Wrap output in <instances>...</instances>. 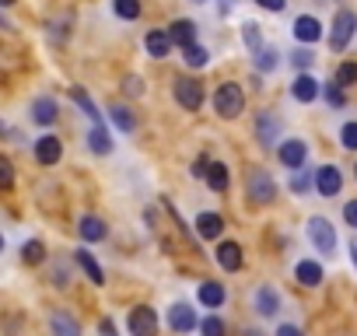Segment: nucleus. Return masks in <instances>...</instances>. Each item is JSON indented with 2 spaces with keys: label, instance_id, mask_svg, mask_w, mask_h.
Wrapping results in <instances>:
<instances>
[{
  "label": "nucleus",
  "instance_id": "f257e3e1",
  "mask_svg": "<svg viewBox=\"0 0 357 336\" xmlns=\"http://www.w3.org/2000/svg\"><path fill=\"white\" fill-rule=\"evenodd\" d=\"M242 109H245V91H242V84H235V81L218 84V91H214V112L225 116V119H238Z\"/></svg>",
  "mask_w": 357,
  "mask_h": 336
},
{
  "label": "nucleus",
  "instance_id": "f03ea898",
  "mask_svg": "<svg viewBox=\"0 0 357 336\" xmlns=\"http://www.w3.org/2000/svg\"><path fill=\"white\" fill-rule=\"evenodd\" d=\"M245 197H249L252 204H259V207L273 204V197H277V183H273V176L266 172V168H252V172L245 176Z\"/></svg>",
  "mask_w": 357,
  "mask_h": 336
},
{
  "label": "nucleus",
  "instance_id": "7ed1b4c3",
  "mask_svg": "<svg viewBox=\"0 0 357 336\" xmlns=\"http://www.w3.org/2000/svg\"><path fill=\"white\" fill-rule=\"evenodd\" d=\"M354 32H357V15H354V11H336L333 32H329V49H333V53L347 49V43L354 39Z\"/></svg>",
  "mask_w": 357,
  "mask_h": 336
},
{
  "label": "nucleus",
  "instance_id": "20e7f679",
  "mask_svg": "<svg viewBox=\"0 0 357 336\" xmlns=\"http://www.w3.org/2000/svg\"><path fill=\"white\" fill-rule=\"evenodd\" d=\"M126 329H130V336H158V315H154V308H151V305L130 308Z\"/></svg>",
  "mask_w": 357,
  "mask_h": 336
},
{
  "label": "nucleus",
  "instance_id": "39448f33",
  "mask_svg": "<svg viewBox=\"0 0 357 336\" xmlns=\"http://www.w3.org/2000/svg\"><path fill=\"white\" fill-rule=\"evenodd\" d=\"M308 238H312V245H315L322 256H333V252H336V231H333V224H329L326 217H312V221H308Z\"/></svg>",
  "mask_w": 357,
  "mask_h": 336
},
{
  "label": "nucleus",
  "instance_id": "423d86ee",
  "mask_svg": "<svg viewBox=\"0 0 357 336\" xmlns=\"http://www.w3.org/2000/svg\"><path fill=\"white\" fill-rule=\"evenodd\" d=\"M175 102L183 105L186 112H197V109L204 105V84H197V81H190V77H178V81H175Z\"/></svg>",
  "mask_w": 357,
  "mask_h": 336
},
{
  "label": "nucleus",
  "instance_id": "0eeeda50",
  "mask_svg": "<svg viewBox=\"0 0 357 336\" xmlns=\"http://www.w3.org/2000/svg\"><path fill=\"white\" fill-rule=\"evenodd\" d=\"M168 326H172L175 333H193V329H200V319H197L193 305L178 301V305H172V308H168Z\"/></svg>",
  "mask_w": 357,
  "mask_h": 336
},
{
  "label": "nucleus",
  "instance_id": "6e6552de",
  "mask_svg": "<svg viewBox=\"0 0 357 336\" xmlns=\"http://www.w3.org/2000/svg\"><path fill=\"white\" fill-rule=\"evenodd\" d=\"M315 190H319V197H326V200H333V197L343 190V176H340L336 165H322V168H319V172H315Z\"/></svg>",
  "mask_w": 357,
  "mask_h": 336
},
{
  "label": "nucleus",
  "instance_id": "1a4fd4ad",
  "mask_svg": "<svg viewBox=\"0 0 357 336\" xmlns=\"http://www.w3.org/2000/svg\"><path fill=\"white\" fill-rule=\"evenodd\" d=\"M60 158H63V144H60V137L46 133V137H39V140H36V161H39V165L53 168Z\"/></svg>",
  "mask_w": 357,
  "mask_h": 336
},
{
  "label": "nucleus",
  "instance_id": "9d476101",
  "mask_svg": "<svg viewBox=\"0 0 357 336\" xmlns=\"http://www.w3.org/2000/svg\"><path fill=\"white\" fill-rule=\"evenodd\" d=\"M277 158H280V165L284 168H301L305 165V158H308V147H305V140H284L280 144V151H277Z\"/></svg>",
  "mask_w": 357,
  "mask_h": 336
},
{
  "label": "nucleus",
  "instance_id": "9b49d317",
  "mask_svg": "<svg viewBox=\"0 0 357 336\" xmlns=\"http://www.w3.org/2000/svg\"><path fill=\"white\" fill-rule=\"evenodd\" d=\"M197 231H200V238H207V242H221L225 217H221V214H214V211H204V214L197 217Z\"/></svg>",
  "mask_w": 357,
  "mask_h": 336
},
{
  "label": "nucleus",
  "instance_id": "f8f14e48",
  "mask_svg": "<svg viewBox=\"0 0 357 336\" xmlns=\"http://www.w3.org/2000/svg\"><path fill=\"white\" fill-rule=\"evenodd\" d=\"M214 259L221 263V270L235 273V270H242V245H238V242H218Z\"/></svg>",
  "mask_w": 357,
  "mask_h": 336
},
{
  "label": "nucleus",
  "instance_id": "ddd939ff",
  "mask_svg": "<svg viewBox=\"0 0 357 336\" xmlns=\"http://www.w3.org/2000/svg\"><path fill=\"white\" fill-rule=\"evenodd\" d=\"M56 116H60L56 98L43 95V98H36V102H32V119H36L39 126H53V123H56Z\"/></svg>",
  "mask_w": 357,
  "mask_h": 336
},
{
  "label": "nucleus",
  "instance_id": "4468645a",
  "mask_svg": "<svg viewBox=\"0 0 357 336\" xmlns=\"http://www.w3.org/2000/svg\"><path fill=\"white\" fill-rule=\"evenodd\" d=\"M294 39H298V43H305V46H312V43H319V39H322V25H319L312 15H301V18L294 22Z\"/></svg>",
  "mask_w": 357,
  "mask_h": 336
},
{
  "label": "nucleus",
  "instance_id": "2eb2a0df",
  "mask_svg": "<svg viewBox=\"0 0 357 336\" xmlns=\"http://www.w3.org/2000/svg\"><path fill=\"white\" fill-rule=\"evenodd\" d=\"M77 235H81L84 242H102V238L109 235V228H105V221H102V217L84 214V217L77 221Z\"/></svg>",
  "mask_w": 357,
  "mask_h": 336
},
{
  "label": "nucleus",
  "instance_id": "dca6fc26",
  "mask_svg": "<svg viewBox=\"0 0 357 336\" xmlns=\"http://www.w3.org/2000/svg\"><path fill=\"white\" fill-rule=\"evenodd\" d=\"M197 294H200V305H207V308H221L228 301V291H225L221 280H204Z\"/></svg>",
  "mask_w": 357,
  "mask_h": 336
},
{
  "label": "nucleus",
  "instance_id": "f3484780",
  "mask_svg": "<svg viewBox=\"0 0 357 336\" xmlns=\"http://www.w3.org/2000/svg\"><path fill=\"white\" fill-rule=\"evenodd\" d=\"M168 36H172V43H175V46H183V49H186V46H193V43H197V25H193L190 18H178V22H172V25H168Z\"/></svg>",
  "mask_w": 357,
  "mask_h": 336
},
{
  "label": "nucleus",
  "instance_id": "a211bd4d",
  "mask_svg": "<svg viewBox=\"0 0 357 336\" xmlns=\"http://www.w3.org/2000/svg\"><path fill=\"white\" fill-rule=\"evenodd\" d=\"M144 46H147V53L154 56V60H165L168 53H172V36L168 32H161V29H154V32H147V39H144Z\"/></svg>",
  "mask_w": 357,
  "mask_h": 336
},
{
  "label": "nucleus",
  "instance_id": "6ab92c4d",
  "mask_svg": "<svg viewBox=\"0 0 357 336\" xmlns=\"http://www.w3.org/2000/svg\"><path fill=\"white\" fill-rule=\"evenodd\" d=\"M291 95H294V102H315V95H319V81L312 77V74H298L294 77V84H291Z\"/></svg>",
  "mask_w": 357,
  "mask_h": 336
},
{
  "label": "nucleus",
  "instance_id": "aec40b11",
  "mask_svg": "<svg viewBox=\"0 0 357 336\" xmlns=\"http://www.w3.org/2000/svg\"><path fill=\"white\" fill-rule=\"evenodd\" d=\"M277 133H280L277 116H273V112H259V119H256V137H259V144H263V147H273Z\"/></svg>",
  "mask_w": 357,
  "mask_h": 336
},
{
  "label": "nucleus",
  "instance_id": "412c9836",
  "mask_svg": "<svg viewBox=\"0 0 357 336\" xmlns=\"http://www.w3.org/2000/svg\"><path fill=\"white\" fill-rule=\"evenodd\" d=\"M294 277H298L301 287H319V284H322V266H319L315 259H301V263L294 266Z\"/></svg>",
  "mask_w": 357,
  "mask_h": 336
},
{
  "label": "nucleus",
  "instance_id": "4be33fe9",
  "mask_svg": "<svg viewBox=\"0 0 357 336\" xmlns=\"http://www.w3.org/2000/svg\"><path fill=\"white\" fill-rule=\"evenodd\" d=\"M50 333H53V336H81V322H77L74 315H67V312H53Z\"/></svg>",
  "mask_w": 357,
  "mask_h": 336
},
{
  "label": "nucleus",
  "instance_id": "5701e85b",
  "mask_svg": "<svg viewBox=\"0 0 357 336\" xmlns=\"http://www.w3.org/2000/svg\"><path fill=\"white\" fill-rule=\"evenodd\" d=\"M74 259H77V266H81V270L88 273V280H91V284H98V287L105 284V273H102L98 259H95V256H91L88 249H77V252H74Z\"/></svg>",
  "mask_w": 357,
  "mask_h": 336
},
{
  "label": "nucleus",
  "instance_id": "b1692460",
  "mask_svg": "<svg viewBox=\"0 0 357 336\" xmlns=\"http://www.w3.org/2000/svg\"><path fill=\"white\" fill-rule=\"evenodd\" d=\"M256 312L266 315V319L280 312V294H277V287H259V291H256Z\"/></svg>",
  "mask_w": 357,
  "mask_h": 336
},
{
  "label": "nucleus",
  "instance_id": "393cba45",
  "mask_svg": "<svg viewBox=\"0 0 357 336\" xmlns=\"http://www.w3.org/2000/svg\"><path fill=\"white\" fill-rule=\"evenodd\" d=\"M228 183H231L228 165H225V161H211V168H207V186H211L214 193H225V190H228Z\"/></svg>",
  "mask_w": 357,
  "mask_h": 336
},
{
  "label": "nucleus",
  "instance_id": "a878e982",
  "mask_svg": "<svg viewBox=\"0 0 357 336\" xmlns=\"http://www.w3.org/2000/svg\"><path fill=\"white\" fill-rule=\"evenodd\" d=\"M70 98H74V105H77V109H81V112H84L91 123H102V112H98V105L91 102V95H88L84 88H70Z\"/></svg>",
  "mask_w": 357,
  "mask_h": 336
},
{
  "label": "nucleus",
  "instance_id": "bb28decb",
  "mask_svg": "<svg viewBox=\"0 0 357 336\" xmlns=\"http://www.w3.org/2000/svg\"><path fill=\"white\" fill-rule=\"evenodd\" d=\"M88 147H91L95 154H109V151H112V137H109V130H105L102 123L91 126V133H88Z\"/></svg>",
  "mask_w": 357,
  "mask_h": 336
},
{
  "label": "nucleus",
  "instance_id": "cd10ccee",
  "mask_svg": "<svg viewBox=\"0 0 357 336\" xmlns=\"http://www.w3.org/2000/svg\"><path fill=\"white\" fill-rule=\"evenodd\" d=\"M252 63H256V70H259V74H270V70H277L280 53H277V49H270V46H263V49H256V53H252Z\"/></svg>",
  "mask_w": 357,
  "mask_h": 336
},
{
  "label": "nucleus",
  "instance_id": "c85d7f7f",
  "mask_svg": "<svg viewBox=\"0 0 357 336\" xmlns=\"http://www.w3.org/2000/svg\"><path fill=\"white\" fill-rule=\"evenodd\" d=\"M109 119H112L123 133H133V130H137V116H133L126 105H112V109H109Z\"/></svg>",
  "mask_w": 357,
  "mask_h": 336
},
{
  "label": "nucleus",
  "instance_id": "c756f323",
  "mask_svg": "<svg viewBox=\"0 0 357 336\" xmlns=\"http://www.w3.org/2000/svg\"><path fill=\"white\" fill-rule=\"evenodd\" d=\"M22 259H25L29 266H39V263L46 259V245H43L39 238H32V242H25V245H22Z\"/></svg>",
  "mask_w": 357,
  "mask_h": 336
},
{
  "label": "nucleus",
  "instance_id": "7c9ffc66",
  "mask_svg": "<svg viewBox=\"0 0 357 336\" xmlns=\"http://www.w3.org/2000/svg\"><path fill=\"white\" fill-rule=\"evenodd\" d=\"M112 11L123 22H137L140 18V0H112Z\"/></svg>",
  "mask_w": 357,
  "mask_h": 336
},
{
  "label": "nucleus",
  "instance_id": "2f4dec72",
  "mask_svg": "<svg viewBox=\"0 0 357 336\" xmlns=\"http://www.w3.org/2000/svg\"><path fill=\"white\" fill-rule=\"evenodd\" d=\"M242 43L249 46V53L263 49V36H259V25H256V22H245V25H242Z\"/></svg>",
  "mask_w": 357,
  "mask_h": 336
},
{
  "label": "nucleus",
  "instance_id": "473e14b6",
  "mask_svg": "<svg viewBox=\"0 0 357 336\" xmlns=\"http://www.w3.org/2000/svg\"><path fill=\"white\" fill-rule=\"evenodd\" d=\"M183 60H186V67H207V60H211V53L204 49V46H186L183 49Z\"/></svg>",
  "mask_w": 357,
  "mask_h": 336
},
{
  "label": "nucleus",
  "instance_id": "72a5a7b5",
  "mask_svg": "<svg viewBox=\"0 0 357 336\" xmlns=\"http://www.w3.org/2000/svg\"><path fill=\"white\" fill-rule=\"evenodd\" d=\"M322 95H326V102H329V109H343L347 105V95H343V88L333 81V84H326L322 88Z\"/></svg>",
  "mask_w": 357,
  "mask_h": 336
},
{
  "label": "nucleus",
  "instance_id": "f704fd0d",
  "mask_svg": "<svg viewBox=\"0 0 357 336\" xmlns=\"http://www.w3.org/2000/svg\"><path fill=\"white\" fill-rule=\"evenodd\" d=\"M336 84L340 88H350V84H357V63H340V70H336Z\"/></svg>",
  "mask_w": 357,
  "mask_h": 336
},
{
  "label": "nucleus",
  "instance_id": "c9c22d12",
  "mask_svg": "<svg viewBox=\"0 0 357 336\" xmlns=\"http://www.w3.org/2000/svg\"><path fill=\"white\" fill-rule=\"evenodd\" d=\"M228 329H225V322L218 319V315H207L204 322H200V336H225Z\"/></svg>",
  "mask_w": 357,
  "mask_h": 336
},
{
  "label": "nucleus",
  "instance_id": "e433bc0d",
  "mask_svg": "<svg viewBox=\"0 0 357 336\" xmlns=\"http://www.w3.org/2000/svg\"><path fill=\"white\" fill-rule=\"evenodd\" d=\"M11 186H15V165L11 158L0 154V190H11Z\"/></svg>",
  "mask_w": 357,
  "mask_h": 336
},
{
  "label": "nucleus",
  "instance_id": "4c0bfd02",
  "mask_svg": "<svg viewBox=\"0 0 357 336\" xmlns=\"http://www.w3.org/2000/svg\"><path fill=\"white\" fill-rule=\"evenodd\" d=\"M340 144H343L347 151H357V123H343V130H340Z\"/></svg>",
  "mask_w": 357,
  "mask_h": 336
},
{
  "label": "nucleus",
  "instance_id": "58836bf2",
  "mask_svg": "<svg viewBox=\"0 0 357 336\" xmlns=\"http://www.w3.org/2000/svg\"><path fill=\"white\" fill-rule=\"evenodd\" d=\"M291 190H294V193H308V190H312V176H308V172H301V168H294Z\"/></svg>",
  "mask_w": 357,
  "mask_h": 336
},
{
  "label": "nucleus",
  "instance_id": "ea45409f",
  "mask_svg": "<svg viewBox=\"0 0 357 336\" xmlns=\"http://www.w3.org/2000/svg\"><path fill=\"white\" fill-rule=\"evenodd\" d=\"M312 60H315V56H312V49H294V53H291V63H294L298 70H308V67H312Z\"/></svg>",
  "mask_w": 357,
  "mask_h": 336
},
{
  "label": "nucleus",
  "instance_id": "a19ab883",
  "mask_svg": "<svg viewBox=\"0 0 357 336\" xmlns=\"http://www.w3.org/2000/svg\"><path fill=\"white\" fill-rule=\"evenodd\" d=\"M123 91H126V95H130V98H140V95H144V81H140V77H133V74H130V77H126V81H123Z\"/></svg>",
  "mask_w": 357,
  "mask_h": 336
},
{
  "label": "nucleus",
  "instance_id": "79ce46f5",
  "mask_svg": "<svg viewBox=\"0 0 357 336\" xmlns=\"http://www.w3.org/2000/svg\"><path fill=\"white\" fill-rule=\"evenodd\" d=\"M343 221H347L350 228H357V200H350V204L343 207Z\"/></svg>",
  "mask_w": 357,
  "mask_h": 336
},
{
  "label": "nucleus",
  "instance_id": "37998d69",
  "mask_svg": "<svg viewBox=\"0 0 357 336\" xmlns=\"http://www.w3.org/2000/svg\"><path fill=\"white\" fill-rule=\"evenodd\" d=\"M256 4H259L263 11H273V15H277V11H284V8H287V0H256Z\"/></svg>",
  "mask_w": 357,
  "mask_h": 336
},
{
  "label": "nucleus",
  "instance_id": "c03bdc74",
  "mask_svg": "<svg viewBox=\"0 0 357 336\" xmlns=\"http://www.w3.org/2000/svg\"><path fill=\"white\" fill-rule=\"evenodd\" d=\"M207 168H211V161H207V158H197V161H193V176H197V179H207Z\"/></svg>",
  "mask_w": 357,
  "mask_h": 336
},
{
  "label": "nucleus",
  "instance_id": "a18cd8bd",
  "mask_svg": "<svg viewBox=\"0 0 357 336\" xmlns=\"http://www.w3.org/2000/svg\"><path fill=\"white\" fill-rule=\"evenodd\" d=\"M277 336H301V329L291 326V322H284V326H277Z\"/></svg>",
  "mask_w": 357,
  "mask_h": 336
},
{
  "label": "nucleus",
  "instance_id": "49530a36",
  "mask_svg": "<svg viewBox=\"0 0 357 336\" xmlns=\"http://www.w3.org/2000/svg\"><path fill=\"white\" fill-rule=\"evenodd\" d=\"M98 333H102V336H116V326H112V319H102V322H98Z\"/></svg>",
  "mask_w": 357,
  "mask_h": 336
},
{
  "label": "nucleus",
  "instance_id": "de8ad7c7",
  "mask_svg": "<svg viewBox=\"0 0 357 336\" xmlns=\"http://www.w3.org/2000/svg\"><path fill=\"white\" fill-rule=\"evenodd\" d=\"M231 11V0H221V15H228Z\"/></svg>",
  "mask_w": 357,
  "mask_h": 336
},
{
  "label": "nucleus",
  "instance_id": "09e8293b",
  "mask_svg": "<svg viewBox=\"0 0 357 336\" xmlns=\"http://www.w3.org/2000/svg\"><path fill=\"white\" fill-rule=\"evenodd\" d=\"M242 336H263L259 329H242Z\"/></svg>",
  "mask_w": 357,
  "mask_h": 336
},
{
  "label": "nucleus",
  "instance_id": "8fccbe9b",
  "mask_svg": "<svg viewBox=\"0 0 357 336\" xmlns=\"http://www.w3.org/2000/svg\"><path fill=\"white\" fill-rule=\"evenodd\" d=\"M0 137H11V130H8L4 123H0Z\"/></svg>",
  "mask_w": 357,
  "mask_h": 336
},
{
  "label": "nucleus",
  "instance_id": "3c124183",
  "mask_svg": "<svg viewBox=\"0 0 357 336\" xmlns=\"http://www.w3.org/2000/svg\"><path fill=\"white\" fill-rule=\"evenodd\" d=\"M15 4V0H0V8H11Z\"/></svg>",
  "mask_w": 357,
  "mask_h": 336
},
{
  "label": "nucleus",
  "instance_id": "603ef678",
  "mask_svg": "<svg viewBox=\"0 0 357 336\" xmlns=\"http://www.w3.org/2000/svg\"><path fill=\"white\" fill-rule=\"evenodd\" d=\"M0 252H4V235H0Z\"/></svg>",
  "mask_w": 357,
  "mask_h": 336
},
{
  "label": "nucleus",
  "instance_id": "864d4df0",
  "mask_svg": "<svg viewBox=\"0 0 357 336\" xmlns=\"http://www.w3.org/2000/svg\"><path fill=\"white\" fill-rule=\"evenodd\" d=\"M193 4H207V0H193Z\"/></svg>",
  "mask_w": 357,
  "mask_h": 336
},
{
  "label": "nucleus",
  "instance_id": "5fc2aeb1",
  "mask_svg": "<svg viewBox=\"0 0 357 336\" xmlns=\"http://www.w3.org/2000/svg\"><path fill=\"white\" fill-rule=\"evenodd\" d=\"M354 179H357V165H354Z\"/></svg>",
  "mask_w": 357,
  "mask_h": 336
}]
</instances>
